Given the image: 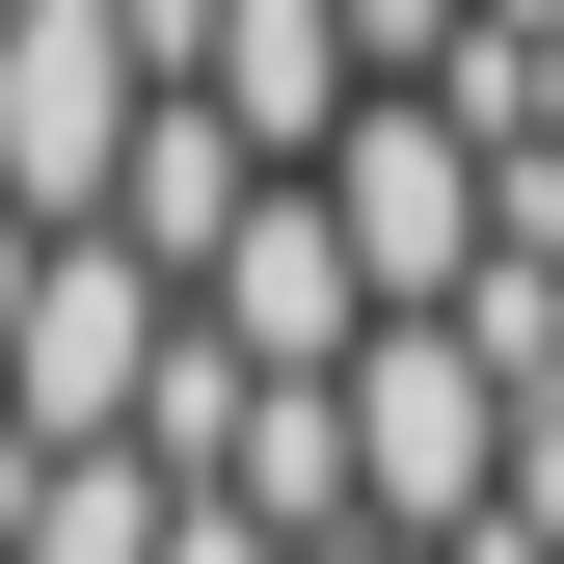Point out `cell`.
Returning <instances> with one entry per match:
<instances>
[{
	"label": "cell",
	"mask_w": 564,
	"mask_h": 564,
	"mask_svg": "<svg viewBox=\"0 0 564 564\" xmlns=\"http://www.w3.org/2000/svg\"><path fill=\"white\" fill-rule=\"evenodd\" d=\"M511 349L484 323H377L349 349V457H377V538H511Z\"/></svg>",
	"instance_id": "cell-3"
},
{
	"label": "cell",
	"mask_w": 564,
	"mask_h": 564,
	"mask_svg": "<svg viewBox=\"0 0 564 564\" xmlns=\"http://www.w3.org/2000/svg\"><path fill=\"white\" fill-rule=\"evenodd\" d=\"M162 108H188V82H162L134 0H0V216H28V242H82Z\"/></svg>",
	"instance_id": "cell-2"
},
{
	"label": "cell",
	"mask_w": 564,
	"mask_h": 564,
	"mask_svg": "<svg viewBox=\"0 0 564 564\" xmlns=\"http://www.w3.org/2000/svg\"><path fill=\"white\" fill-rule=\"evenodd\" d=\"M323 216H349V269H377L403 323H457L484 269H511V162H484V134H457L431 82H377V108L323 134Z\"/></svg>",
	"instance_id": "cell-4"
},
{
	"label": "cell",
	"mask_w": 564,
	"mask_h": 564,
	"mask_svg": "<svg viewBox=\"0 0 564 564\" xmlns=\"http://www.w3.org/2000/svg\"><path fill=\"white\" fill-rule=\"evenodd\" d=\"M188 108H242L269 162L323 188V134L377 108V28H349V0H188Z\"/></svg>",
	"instance_id": "cell-6"
},
{
	"label": "cell",
	"mask_w": 564,
	"mask_h": 564,
	"mask_svg": "<svg viewBox=\"0 0 564 564\" xmlns=\"http://www.w3.org/2000/svg\"><path fill=\"white\" fill-rule=\"evenodd\" d=\"M162 377H188V269H134L108 216L82 242L0 216V457H134Z\"/></svg>",
	"instance_id": "cell-1"
},
{
	"label": "cell",
	"mask_w": 564,
	"mask_h": 564,
	"mask_svg": "<svg viewBox=\"0 0 564 564\" xmlns=\"http://www.w3.org/2000/svg\"><path fill=\"white\" fill-rule=\"evenodd\" d=\"M349 28H377V82H431V54L484 28V0H349Z\"/></svg>",
	"instance_id": "cell-7"
},
{
	"label": "cell",
	"mask_w": 564,
	"mask_h": 564,
	"mask_svg": "<svg viewBox=\"0 0 564 564\" xmlns=\"http://www.w3.org/2000/svg\"><path fill=\"white\" fill-rule=\"evenodd\" d=\"M188 323H216L242 377H349V349H377L403 296H377V269H349V216H323V188H269V216L216 242V296H188Z\"/></svg>",
	"instance_id": "cell-5"
}]
</instances>
